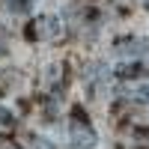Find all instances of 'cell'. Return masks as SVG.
I'll return each instance as SVG.
<instances>
[{"instance_id": "8992f818", "label": "cell", "mask_w": 149, "mask_h": 149, "mask_svg": "<svg viewBox=\"0 0 149 149\" xmlns=\"http://www.w3.org/2000/svg\"><path fill=\"white\" fill-rule=\"evenodd\" d=\"M143 3H146V6H149V0H143Z\"/></svg>"}, {"instance_id": "277c9868", "label": "cell", "mask_w": 149, "mask_h": 149, "mask_svg": "<svg viewBox=\"0 0 149 149\" xmlns=\"http://www.w3.org/2000/svg\"><path fill=\"white\" fill-rule=\"evenodd\" d=\"M36 149H54V146L48 143V140H36Z\"/></svg>"}, {"instance_id": "7a4b0ae2", "label": "cell", "mask_w": 149, "mask_h": 149, "mask_svg": "<svg viewBox=\"0 0 149 149\" xmlns=\"http://www.w3.org/2000/svg\"><path fill=\"white\" fill-rule=\"evenodd\" d=\"M0 6L12 15H27L30 12V0H0Z\"/></svg>"}, {"instance_id": "3957f363", "label": "cell", "mask_w": 149, "mask_h": 149, "mask_svg": "<svg viewBox=\"0 0 149 149\" xmlns=\"http://www.w3.org/2000/svg\"><path fill=\"white\" fill-rule=\"evenodd\" d=\"M0 122H3V125H9V122H12V113H9L6 107H0Z\"/></svg>"}, {"instance_id": "5b68a950", "label": "cell", "mask_w": 149, "mask_h": 149, "mask_svg": "<svg viewBox=\"0 0 149 149\" xmlns=\"http://www.w3.org/2000/svg\"><path fill=\"white\" fill-rule=\"evenodd\" d=\"M140 102H146V104H149V86H146V90H140Z\"/></svg>"}, {"instance_id": "6da1fadb", "label": "cell", "mask_w": 149, "mask_h": 149, "mask_svg": "<svg viewBox=\"0 0 149 149\" xmlns=\"http://www.w3.org/2000/svg\"><path fill=\"white\" fill-rule=\"evenodd\" d=\"M95 146V131L84 122H74L72 125V149H93Z\"/></svg>"}]
</instances>
